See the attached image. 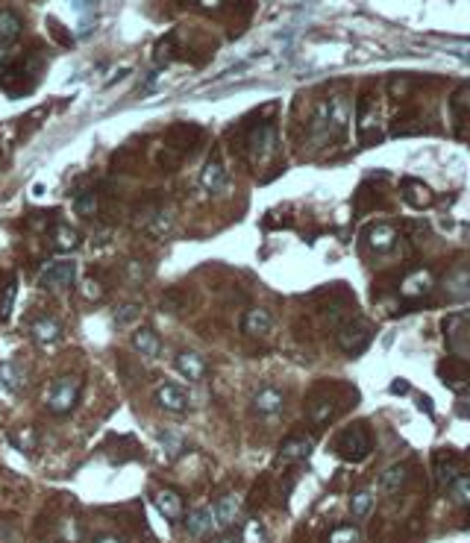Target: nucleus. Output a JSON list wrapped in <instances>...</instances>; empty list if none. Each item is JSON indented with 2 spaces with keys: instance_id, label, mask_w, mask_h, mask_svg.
I'll return each mask as SVG.
<instances>
[{
  "instance_id": "35",
  "label": "nucleus",
  "mask_w": 470,
  "mask_h": 543,
  "mask_svg": "<svg viewBox=\"0 0 470 543\" xmlns=\"http://www.w3.org/2000/svg\"><path fill=\"white\" fill-rule=\"evenodd\" d=\"M0 385L6 391H18V370L15 364H0Z\"/></svg>"
},
{
  "instance_id": "38",
  "label": "nucleus",
  "mask_w": 470,
  "mask_h": 543,
  "mask_svg": "<svg viewBox=\"0 0 470 543\" xmlns=\"http://www.w3.org/2000/svg\"><path fill=\"white\" fill-rule=\"evenodd\" d=\"M453 106H458V109H467V112H470V85H467V88H462V92H456V94H453Z\"/></svg>"
},
{
  "instance_id": "22",
  "label": "nucleus",
  "mask_w": 470,
  "mask_h": 543,
  "mask_svg": "<svg viewBox=\"0 0 470 543\" xmlns=\"http://www.w3.org/2000/svg\"><path fill=\"white\" fill-rule=\"evenodd\" d=\"M432 288V276L429 270H418V273H409L406 279H403V294L406 297H423L426 291Z\"/></svg>"
},
{
  "instance_id": "13",
  "label": "nucleus",
  "mask_w": 470,
  "mask_h": 543,
  "mask_svg": "<svg viewBox=\"0 0 470 543\" xmlns=\"http://www.w3.org/2000/svg\"><path fill=\"white\" fill-rule=\"evenodd\" d=\"M335 414H338V403L332 400L330 394H314L312 400H309V420H312V426H326V423H332L335 420Z\"/></svg>"
},
{
  "instance_id": "10",
  "label": "nucleus",
  "mask_w": 470,
  "mask_h": 543,
  "mask_svg": "<svg viewBox=\"0 0 470 543\" xmlns=\"http://www.w3.org/2000/svg\"><path fill=\"white\" fill-rule=\"evenodd\" d=\"M242 514V500L235 493H226L221 496L215 505H212V520H215V529H229Z\"/></svg>"
},
{
  "instance_id": "28",
  "label": "nucleus",
  "mask_w": 470,
  "mask_h": 543,
  "mask_svg": "<svg viewBox=\"0 0 470 543\" xmlns=\"http://www.w3.org/2000/svg\"><path fill=\"white\" fill-rule=\"evenodd\" d=\"M403 197H406L412 206H429L432 203V191H429V188H426L423 182H412V180L403 185Z\"/></svg>"
},
{
  "instance_id": "41",
  "label": "nucleus",
  "mask_w": 470,
  "mask_h": 543,
  "mask_svg": "<svg viewBox=\"0 0 470 543\" xmlns=\"http://www.w3.org/2000/svg\"><path fill=\"white\" fill-rule=\"evenodd\" d=\"M94 543H127L124 537H118V535H103V537H97Z\"/></svg>"
},
{
  "instance_id": "15",
  "label": "nucleus",
  "mask_w": 470,
  "mask_h": 543,
  "mask_svg": "<svg viewBox=\"0 0 470 543\" xmlns=\"http://www.w3.org/2000/svg\"><path fill=\"white\" fill-rule=\"evenodd\" d=\"M156 508L159 514L168 520V523H177V520H182L185 508H182V496L177 491H171V487H165V491L156 493Z\"/></svg>"
},
{
  "instance_id": "11",
  "label": "nucleus",
  "mask_w": 470,
  "mask_h": 543,
  "mask_svg": "<svg viewBox=\"0 0 470 543\" xmlns=\"http://www.w3.org/2000/svg\"><path fill=\"white\" fill-rule=\"evenodd\" d=\"M365 244L374 253H388L397 244V229L391 224H370L365 232Z\"/></svg>"
},
{
  "instance_id": "42",
  "label": "nucleus",
  "mask_w": 470,
  "mask_h": 543,
  "mask_svg": "<svg viewBox=\"0 0 470 543\" xmlns=\"http://www.w3.org/2000/svg\"><path fill=\"white\" fill-rule=\"evenodd\" d=\"M200 3H203V6H217L221 0H200Z\"/></svg>"
},
{
  "instance_id": "21",
  "label": "nucleus",
  "mask_w": 470,
  "mask_h": 543,
  "mask_svg": "<svg viewBox=\"0 0 470 543\" xmlns=\"http://www.w3.org/2000/svg\"><path fill=\"white\" fill-rule=\"evenodd\" d=\"M53 247L62 250V253H74L76 247H80V232L68 224H59L56 229H53Z\"/></svg>"
},
{
  "instance_id": "39",
  "label": "nucleus",
  "mask_w": 470,
  "mask_h": 543,
  "mask_svg": "<svg viewBox=\"0 0 470 543\" xmlns=\"http://www.w3.org/2000/svg\"><path fill=\"white\" fill-rule=\"evenodd\" d=\"M12 294H15V285H9V291L3 297V303H0V317H9V312H12Z\"/></svg>"
},
{
  "instance_id": "33",
  "label": "nucleus",
  "mask_w": 470,
  "mask_h": 543,
  "mask_svg": "<svg viewBox=\"0 0 470 543\" xmlns=\"http://www.w3.org/2000/svg\"><path fill=\"white\" fill-rule=\"evenodd\" d=\"M362 540V531L356 526H338L330 531V543H359Z\"/></svg>"
},
{
  "instance_id": "30",
  "label": "nucleus",
  "mask_w": 470,
  "mask_h": 543,
  "mask_svg": "<svg viewBox=\"0 0 470 543\" xmlns=\"http://www.w3.org/2000/svg\"><path fill=\"white\" fill-rule=\"evenodd\" d=\"M447 291L453 297H470V270H453L450 279H447Z\"/></svg>"
},
{
  "instance_id": "43",
  "label": "nucleus",
  "mask_w": 470,
  "mask_h": 543,
  "mask_svg": "<svg viewBox=\"0 0 470 543\" xmlns=\"http://www.w3.org/2000/svg\"><path fill=\"white\" fill-rule=\"evenodd\" d=\"M467 326H470V315H467Z\"/></svg>"
},
{
  "instance_id": "2",
  "label": "nucleus",
  "mask_w": 470,
  "mask_h": 543,
  "mask_svg": "<svg viewBox=\"0 0 470 543\" xmlns=\"http://www.w3.org/2000/svg\"><path fill=\"white\" fill-rule=\"evenodd\" d=\"M76 396H80V379L71 376V373H65V376H56V379L50 382L47 394H45V403L53 414L65 417L76 405Z\"/></svg>"
},
{
  "instance_id": "17",
  "label": "nucleus",
  "mask_w": 470,
  "mask_h": 543,
  "mask_svg": "<svg viewBox=\"0 0 470 543\" xmlns=\"http://www.w3.org/2000/svg\"><path fill=\"white\" fill-rule=\"evenodd\" d=\"M173 364H177V370L185 376V379H191V382H200L203 376H206V361L197 356V352H191V350L180 352Z\"/></svg>"
},
{
  "instance_id": "26",
  "label": "nucleus",
  "mask_w": 470,
  "mask_h": 543,
  "mask_svg": "<svg viewBox=\"0 0 470 543\" xmlns=\"http://www.w3.org/2000/svg\"><path fill=\"white\" fill-rule=\"evenodd\" d=\"M462 473L458 470V464L453 458H435V482H438V487H450V482L456 479V476Z\"/></svg>"
},
{
  "instance_id": "16",
  "label": "nucleus",
  "mask_w": 470,
  "mask_h": 543,
  "mask_svg": "<svg viewBox=\"0 0 470 543\" xmlns=\"http://www.w3.org/2000/svg\"><path fill=\"white\" fill-rule=\"evenodd\" d=\"M133 350L138 352L141 359H156L159 352H162V341H159V335L153 329H138L136 335H133Z\"/></svg>"
},
{
  "instance_id": "23",
  "label": "nucleus",
  "mask_w": 470,
  "mask_h": 543,
  "mask_svg": "<svg viewBox=\"0 0 470 543\" xmlns=\"http://www.w3.org/2000/svg\"><path fill=\"white\" fill-rule=\"evenodd\" d=\"M21 30H24V24H21V18L12 12V9H0V41H15L21 36Z\"/></svg>"
},
{
  "instance_id": "36",
  "label": "nucleus",
  "mask_w": 470,
  "mask_h": 543,
  "mask_svg": "<svg viewBox=\"0 0 470 543\" xmlns=\"http://www.w3.org/2000/svg\"><path fill=\"white\" fill-rule=\"evenodd\" d=\"M159 440H162V447H165L168 456H177V452L182 449V440H180L177 432H162Z\"/></svg>"
},
{
  "instance_id": "5",
  "label": "nucleus",
  "mask_w": 470,
  "mask_h": 543,
  "mask_svg": "<svg viewBox=\"0 0 470 543\" xmlns=\"http://www.w3.org/2000/svg\"><path fill=\"white\" fill-rule=\"evenodd\" d=\"M282 408H286V396H282L279 387H259V391L253 394V412L259 417H268V420H277L282 414Z\"/></svg>"
},
{
  "instance_id": "25",
  "label": "nucleus",
  "mask_w": 470,
  "mask_h": 543,
  "mask_svg": "<svg viewBox=\"0 0 470 543\" xmlns=\"http://www.w3.org/2000/svg\"><path fill=\"white\" fill-rule=\"evenodd\" d=\"M406 479H409V467L406 464H394L391 470H385L382 473V479H379V485H382V491H388V493H397L403 485H406Z\"/></svg>"
},
{
  "instance_id": "4",
  "label": "nucleus",
  "mask_w": 470,
  "mask_h": 543,
  "mask_svg": "<svg viewBox=\"0 0 470 543\" xmlns=\"http://www.w3.org/2000/svg\"><path fill=\"white\" fill-rule=\"evenodd\" d=\"M74 279H76V262H71V259L47 262L39 273V282H41V288H47V291H65V288L74 285Z\"/></svg>"
},
{
  "instance_id": "6",
  "label": "nucleus",
  "mask_w": 470,
  "mask_h": 543,
  "mask_svg": "<svg viewBox=\"0 0 470 543\" xmlns=\"http://www.w3.org/2000/svg\"><path fill=\"white\" fill-rule=\"evenodd\" d=\"M312 449H314L312 432H294V435H288L286 443L279 447V461H282V464H288V461H303V458H309Z\"/></svg>"
},
{
  "instance_id": "24",
  "label": "nucleus",
  "mask_w": 470,
  "mask_h": 543,
  "mask_svg": "<svg viewBox=\"0 0 470 543\" xmlns=\"http://www.w3.org/2000/svg\"><path fill=\"white\" fill-rule=\"evenodd\" d=\"M441 379L447 382V385H453V387H462V385H467L470 382V373H467V368L462 361H444L441 364Z\"/></svg>"
},
{
  "instance_id": "9",
  "label": "nucleus",
  "mask_w": 470,
  "mask_h": 543,
  "mask_svg": "<svg viewBox=\"0 0 470 543\" xmlns=\"http://www.w3.org/2000/svg\"><path fill=\"white\" fill-rule=\"evenodd\" d=\"M156 403L165 408L171 414H185L189 412V394H185V387L173 385V382H162L156 387Z\"/></svg>"
},
{
  "instance_id": "14",
  "label": "nucleus",
  "mask_w": 470,
  "mask_h": 543,
  "mask_svg": "<svg viewBox=\"0 0 470 543\" xmlns=\"http://www.w3.org/2000/svg\"><path fill=\"white\" fill-rule=\"evenodd\" d=\"M200 185L209 194H224L226 191V168L217 159H209L200 171Z\"/></svg>"
},
{
  "instance_id": "8",
  "label": "nucleus",
  "mask_w": 470,
  "mask_h": 543,
  "mask_svg": "<svg viewBox=\"0 0 470 543\" xmlns=\"http://www.w3.org/2000/svg\"><path fill=\"white\" fill-rule=\"evenodd\" d=\"M326 103H330V136L335 141H341L350 127V100L347 94H332Z\"/></svg>"
},
{
  "instance_id": "7",
  "label": "nucleus",
  "mask_w": 470,
  "mask_h": 543,
  "mask_svg": "<svg viewBox=\"0 0 470 543\" xmlns=\"http://www.w3.org/2000/svg\"><path fill=\"white\" fill-rule=\"evenodd\" d=\"M30 338L39 343V347H50L62 338V320L56 315H41L30 323Z\"/></svg>"
},
{
  "instance_id": "34",
  "label": "nucleus",
  "mask_w": 470,
  "mask_h": 543,
  "mask_svg": "<svg viewBox=\"0 0 470 543\" xmlns=\"http://www.w3.org/2000/svg\"><path fill=\"white\" fill-rule=\"evenodd\" d=\"M12 443H15L21 452H32V449H36V432H32V429H21V432H15V435H12Z\"/></svg>"
},
{
  "instance_id": "40",
  "label": "nucleus",
  "mask_w": 470,
  "mask_h": 543,
  "mask_svg": "<svg viewBox=\"0 0 470 543\" xmlns=\"http://www.w3.org/2000/svg\"><path fill=\"white\" fill-rule=\"evenodd\" d=\"M217 543H242V537H238V531H226V535H221Z\"/></svg>"
},
{
  "instance_id": "32",
  "label": "nucleus",
  "mask_w": 470,
  "mask_h": 543,
  "mask_svg": "<svg viewBox=\"0 0 470 543\" xmlns=\"http://www.w3.org/2000/svg\"><path fill=\"white\" fill-rule=\"evenodd\" d=\"M74 212H76V217H94V212H97V194L94 191H83L74 200Z\"/></svg>"
},
{
  "instance_id": "29",
  "label": "nucleus",
  "mask_w": 470,
  "mask_h": 543,
  "mask_svg": "<svg viewBox=\"0 0 470 543\" xmlns=\"http://www.w3.org/2000/svg\"><path fill=\"white\" fill-rule=\"evenodd\" d=\"M447 493L453 496V502H458V505H464V508H470V476H464V473H458L456 479L450 482V487H447Z\"/></svg>"
},
{
  "instance_id": "37",
  "label": "nucleus",
  "mask_w": 470,
  "mask_h": 543,
  "mask_svg": "<svg viewBox=\"0 0 470 543\" xmlns=\"http://www.w3.org/2000/svg\"><path fill=\"white\" fill-rule=\"evenodd\" d=\"M136 317H138V306H133V303H129V306H121V308L115 312V320H118V323H133Z\"/></svg>"
},
{
  "instance_id": "1",
  "label": "nucleus",
  "mask_w": 470,
  "mask_h": 543,
  "mask_svg": "<svg viewBox=\"0 0 470 543\" xmlns=\"http://www.w3.org/2000/svg\"><path fill=\"white\" fill-rule=\"evenodd\" d=\"M370 452H374V432H370L367 423H362V420H356V423H350L341 438H338V456H341L344 461H362L367 458Z\"/></svg>"
},
{
  "instance_id": "27",
  "label": "nucleus",
  "mask_w": 470,
  "mask_h": 543,
  "mask_svg": "<svg viewBox=\"0 0 470 543\" xmlns=\"http://www.w3.org/2000/svg\"><path fill=\"white\" fill-rule=\"evenodd\" d=\"M370 511H374V493H370L367 487H362V491L350 500V514L356 520H365V517H370Z\"/></svg>"
},
{
  "instance_id": "3",
  "label": "nucleus",
  "mask_w": 470,
  "mask_h": 543,
  "mask_svg": "<svg viewBox=\"0 0 470 543\" xmlns=\"http://www.w3.org/2000/svg\"><path fill=\"white\" fill-rule=\"evenodd\" d=\"M370 335H374V329H370L362 317H347V320H341V326H338L335 341L347 356H359V352L367 347Z\"/></svg>"
},
{
  "instance_id": "31",
  "label": "nucleus",
  "mask_w": 470,
  "mask_h": 543,
  "mask_svg": "<svg viewBox=\"0 0 470 543\" xmlns=\"http://www.w3.org/2000/svg\"><path fill=\"white\" fill-rule=\"evenodd\" d=\"M238 537H242V543H268V531L259 520H247V526L238 531Z\"/></svg>"
},
{
  "instance_id": "12",
  "label": "nucleus",
  "mask_w": 470,
  "mask_h": 543,
  "mask_svg": "<svg viewBox=\"0 0 470 543\" xmlns=\"http://www.w3.org/2000/svg\"><path fill=\"white\" fill-rule=\"evenodd\" d=\"M273 329V317L268 308H250L242 317V332L247 338H265L268 332Z\"/></svg>"
},
{
  "instance_id": "20",
  "label": "nucleus",
  "mask_w": 470,
  "mask_h": 543,
  "mask_svg": "<svg viewBox=\"0 0 470 543\" xmlns=\"http://www.w3.org/2000/svg\"><path fill=\"white\" fill-rule=\"evenodd\" d=\"M185 529L191 531L194 537H206L215 531V520H212V508H194V511L185 517Z\"/></svg>"
},
{
  "instance_id": "18",
  "label": "nucleus",
  "mask_w": 470,
  "mask_h": 543,
  "mask_svg": "<svg viewBox=\"0 0 470 543\" xmlns=\"http://www.w3.org/2000/svg\"><path fill=\"white\" fill-rule=\"evenodd\" d=\"M247 150L253 153L256 159L268 156V153L273 150V127L261 124V127H256L253 132H250V136H247Z\"/></svg>"
},
{
  "instance_id": "19",
  "label": "nucleus",
  "mask_w": 470,
  "mask_h": 543,
  "mask_svg": "<svg viewBox=\"0 0 470 543\" xmlns=\"http://www.w3.org/2000/svg\"><path fill=\"white\" fill-rule=\"evenodd\" d=\"M309 138L312 144H326L332 136H330V103H321L314 109V118L309 124Z\"/></svg>"
}]
</instances>
